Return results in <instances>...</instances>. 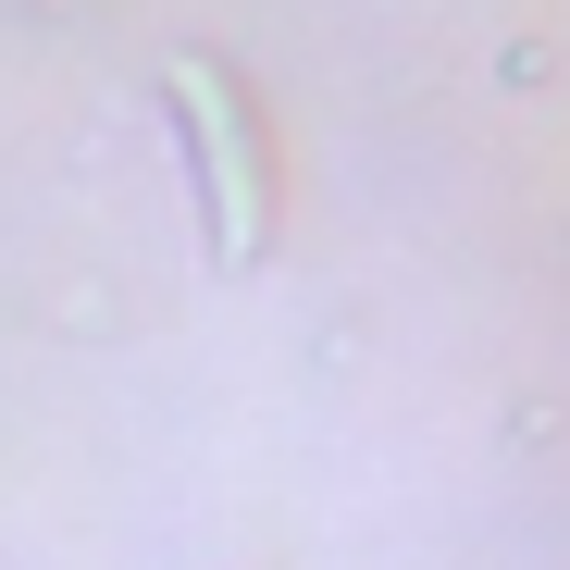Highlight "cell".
Segmentation results:
<instances>
[{"label": "cell", "instance_id": "obj_1", "mask_svg": "<svg viewBox=\"0 0 570 570\" xmlns=\"http://www.w3.org/2000/svg\"><path fill=\"white\" fill-rule=\"evenodd\" d=\"M161 112L186 125V161H199V199H212V261L236 273L261 248V125H248V100L224 87V62H199V50L161 75Z\"/></svg>", "mask_w": 570, "mask_h": 570}]
</instances>
